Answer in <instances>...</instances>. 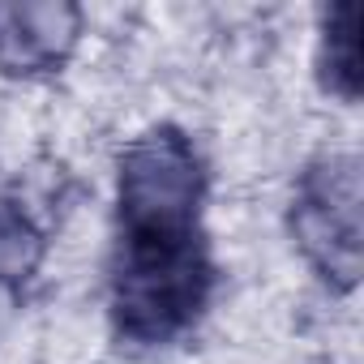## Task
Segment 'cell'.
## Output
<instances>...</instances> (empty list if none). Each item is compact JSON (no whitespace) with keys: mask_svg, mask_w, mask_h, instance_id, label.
Wrapping results in <instances>:
<instances>
[{"mask_svg":"<svg viewBox=\"0 0 364 364\" xmlns=\"http://www.w3.org/2000/svg\"><path fill=\"white\" fill-rule=\"evenodd\" d=\"M43 257V236L14 202H0V283H22Z\"/></svg>","mask_w":364,"mask_h":364,"instance_id":"5b68a950","label":"cell"},{"mask_svg":"<svg viewBox=\"0 0 364 364\" xmlns=\"http://www.w3.org/2000/svg\"><path fill=\"white\" fill-rule=\"evenodd\" d=\"M360 9L343 5L330 14L326 22V48H321V65H326V86L343 99L360 95Z\"/></svg>","mask_w":364,"mask_h":364,"instance_id":"277c9868","label":"cell"},{"mask_svg":"<svg viewBox=\"0 0 364 364\" xmlns=\"http://www.w3.org/2000/svg\"><path fill=\"white\" fill-rule=\"evenodd\" d=\"M77 39V9L69 5H0V69H56Z\"/></svg>","mask_w":364,"mask_h":364,"instance_id":"3957f363","label":"cell"},{"mask_svg":"<svg viewBox=\"0 0 364 364\" xmlns=\"http://www.w3.org/2000/svg\"><path fill=\"white\" fill-rule=\"evenodd\" d=\"M291 232L326 283L355 287L360 279V167L355 159L330 154L300 176Z\"/></svg>","mask_w":364,"mask_h":364,"instance_id":"7a4b0ae2","label":"cell"},{"mask_svg":"<svg viewBox=\"0 0 364 364\" xmlns=\"http://www.w3.org/2000/svg\"><path fill=\"white\" fill-rule=\"evenodd\" d=\"M202 159L171 124L141 133L120 154L112 313L133 343H171L206 309L215 266L202 236Z\"/></svg>","mask_w":364,"mask_h":364,"instance_id":"6da1fadb","label":"cell"}]
</instances>
